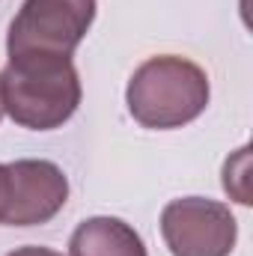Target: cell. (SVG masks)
I'll return each mask as SVG.
<instances>
[{
    "instance_id": "cell-8",
    "label": "cell",
    "mask_w": 253,
    "mask_h": 256,
    "mask_svg": "<svg viewBox=\"0 0 253 256\" xmlns=\"http://www.w3.org/2000/svg\"><path fill=\"white\" fill-rule=\"evenodd\" d=\"M9 256H63L51 248H36V244H27V248H15Z\"/></svg>"
},
{
    "instance_id": "cell-2",
    "label": "cell",
    "mask_w": 253,
    "mask_h": 256,
    "mask_svg": "<svg viewBox=\"0 0 253 256\" xmlns=\"http://www.w3.org/2000/svg\"><path fill=\"white\" fill-rule=\"evenodd\" d=\"M208 74L188 57L161 54L134 68L126 90L131 116L143 128L170 131L194 122L208 104Z\"/></svg>"
},
{
    "instance_id": "cell-4",
    "label": "cell",
    "mask_w": 253,
    "mask_h": 256,
    "mask_svg": "<svg viewBox=\"0 0 253 256\" xmlns=\"http://www.w3.org/2000/svg\"><path fill=\"white\" fill-rule=\"evenodd\" d=\"M161 236L173 256H230L238 224L230 206L206 196H182L164 206Z\"/></svg>"
},
{
    "instance_id": "cell-5",
    "label": "cell",
    "mask_w": 253,
    "mask_h": 256,
    "mask_svg": "<svg viewBox=\"0 0 253 256\" xmlns=\"http://www.w3.org/2000/svg\"><path fill=\"white\" fill-rule=\"evenodd\" d=\"M12 173V208L6 226H36L57 218L68 200V179L54 161L21 158L9 164Z\"/></svg>"
},
{
    "instance_id": "cell-6",
    "label": "cell",
    "mask_w": 253,
    "mask_h": 256,
    "mask_svg": "<svg viewBox=\"0 0 253 256\" xmlns=\"http://www.w3.org/2000/svg\"><path fill=\"white\" fill-rule=\"evenodd\" d=\"M72 256H146L140 232L120 218H86L68 238Z\"/></svg>"
},
{
    "instance_id": "cell-3",
    "label": "cell",
    "mask_w": 253,
    "mask_h": 256,
    "mask_svg": "<svg viewBox=\"0 0 253 256\" xmlns=\"http://www.w3.org/2000/svg\"><path fill=\"white\" fill-rule=\"evenodd\" d=\"M96 21V0H24L9 24L6 51L12 54H63L80 45Z\"/></svg>"
},
{
    "instance_id": "cell-1",
    "label": "cell",
    "mask_w": 253,
    "mask_h": 256,
    "mask_svg": "<svg viewBox=\"0 0 253 256\" xmlns=\"http://www.w3.org/2000/svg\"><path fill=\"white\" fill-rule=\"evenodd\" d=\"M3 110L30 131H54L80 104V78L63 54H12L0 74Z\"/></svg>"
},
{
    "instance_id": "cell-9",
    "label": "cell",
    "mask_w": 253,
    "mask_h": 256,
    "mask_svg": "<svg viewBox=\"0 0 253 256\" xmlns=\"http://www.w3.org/2000/svg\"><path fill=\"white\" fill-rule=\"evenodd\" d=\"M0 120H3V84H0Z\"/></svg>"
},
{
    "instance_id": "cell-7",
    "label": "cell",
    "mask_w": 253,
    "mask_h": 256,
    "mask_svg": "<svg viewBox=\"0 0 253 256\" xmlns=\"http://www.w3.org/2000/svg\"><path fill=\"white\" fill-rule=\"evenodd\" d=\"M12 208V173L9 164H0V224H6Z\"/></svg>"
}]
</instances>
